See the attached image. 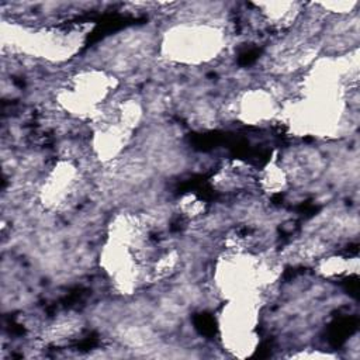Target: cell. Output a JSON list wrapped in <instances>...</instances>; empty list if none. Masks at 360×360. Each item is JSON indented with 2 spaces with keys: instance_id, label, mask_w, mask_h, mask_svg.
I'll return each instance as SVG.
<instances>
[{
  "instance_id": "7a4b0ae2",
  "label": "cell",
  "mask_w": 360,
  "mask_h": 360,
  "mask_svg": "<svg viewBox=\"0 0 360 360\" xmlns=\"http://www.w3.org/2000/svg\"><path fill=\"white\" fill-rule=\"evenodd\" d=\"M238 112L246 122H262L271 118L276 112V104L270 93L264 90L246 91L238 103Z\"/></svg>"
},
{
  "instance_id": "3957f363",
  "label": "cell",
  "mask_w": 360,
  "mask_h": 360,
  "mask_svg": "<svg viewBox=\"0 0 360 360\" xmlns=\"http://www.w3.org/2000/svg\"><path fill=\"white\" fill-rule=\"evenodd\" d=\"M260 184L267 193H278L287 186V173L277 165H269L260 173Z\"/></svg>"
},
{
  "instance_id": "277c9868",
  "label": "cell",
  "mask_w": 360,
  "mask_h": 360,
  "mask_svg": "<svg viewBox=\"0 0 360 360\" xmlns=\"http://www.w3.org/2000/svg\"><path fill=\"white\" fill-rule=\"evenodd\" d=\"M180 211L190 217V218H198L205 211V202L195 197L194 194H187L180 200Z\"/></svg>"
},
{
  "instance_id": "6da1fadb",
  "label": "cell",
  "mask_w": 360,
  "mask_h": 360,
  "mask_svg": "<svg viewBox=\"0 0 360 360\" xmlns=\"http://www.w3.org/2000/svg\"><path fill=\"white\" fill-rule=\"evenodd\" d=\"M221 35L207 25L186 27L172 32L165 46L170 58L184 62H204L211 59L219 49Z\"/></svg>"
}]
</instances>
